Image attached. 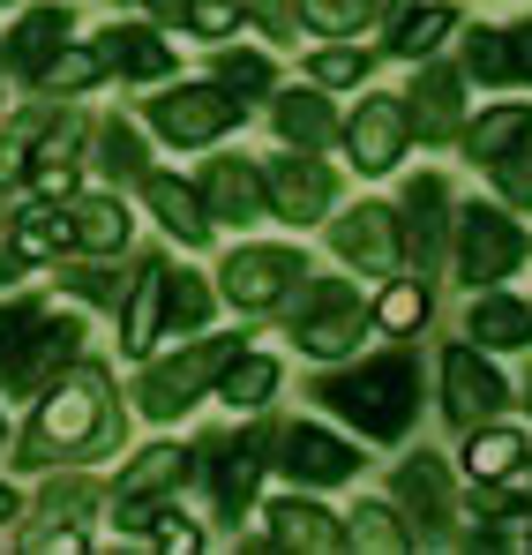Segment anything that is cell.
Listing matches in <instances>:
<instances>
[{"label":"cell","mask_w":532,"mask_h":555,"mask_svg":"<svg viewBox=\"0 0 532 555\" xmlns=\"http://www.w3.org/2000/svg\"><path fill=\"white\" fill-rule=\"evenodd\" d=\"M353 541H360V548H405V526H398V511L360 503V511H353Z\"/></svg>","instance_id":"cell-36"},{"label":"cell","mask_w":532,"mask_h":555,"mask_svg":"<svg viewBox=\"0 0 532 555\" xmlns=\"http://www.w3.org/2000/svg\"><path fill=\"white\" fill-rule=\"evenodd\" d=\"M420 105H405V113H413V128H420V135H450V128H457V76H443V68H436V76H420Z\"/></svg>","instance_id":"cell-28"},{"label":"cell","mask_w":532,"mask_h":555,"mask_svg":"<svg viewBox=\"0 0 532 555\" xmlns=\"http://www.w3.org/2000/svg\"><path fill=\"white\" fill-rule=\"evenodd\" d=\"M61 38H68V8H30V15L15 23V38H8V61H15L23 76H46V61L61 53Z\"/></svg>","instance_id":"cell-19"},{"label":"cell","mask_w":532,"mask_h":555,"mask_svg":"<svg viewBox=\"0 0 532 555\" xmlns=\"http://www.w3.org/2000/svg\"><path fill=\"white\" fill-rule=\"evenodd\" d=\"M68 225H76V248H98V256L128 248V210H120L113 195H83V203L68 210Z\"/></svg>","instance_id":"cell-24"},{"label":"cell","mask_w":532,"mask_h":555,"mask_svg":"<svg viewBox=\"0 0 532 555\" xmlns=\"http://www.w3.org/2000/svg\"><path fill=\"white\" fill-rule=\"evenodd\" d=\"M203 210H210V218L248 225V218H263V210H270V195H263V181H256L248 166L218 158V166H210V181H203Z\"/></svg>","instance_id":"cell-16"},{"label":"cell","mask_w":532,"mask_h":555,"mask_svg":"<svg viewBox=\"0 0 532 555\" xmlns=\"http://www.w3.org/2000/svg\"><path fill=\"white\" fill-rule=\"evenodd\" d=\"M472 76H488V83H510V76H518L510 30H480V38H472Z\"/></svg>","instance_id":"cell-35"},{"label":"cell","mask_w":532,"mask_h":555,"mask_svg":"<svg viewBox=\"0 0 532 555\" xmlns=\"http://www.w3.org/2000/svg\"><path fill=\"white\" fill-rule=\"evenodd\" d=\"M510 53H518V76H532V23L510 30Z\"/></svg>","instance_id":"cell-48"},{"label":"cell","mask_w":532,"mask_h":555,"mask_svg":"<svg viewBox=\"0 0 532 555\" xmlns=\"http://www.w3.org/2000/svg\"><path fill=\"white\" fill-rule=\"evenodd\" d=\"M98 53H105V68H128V76H166L173 68V46L158 30H143V23H120Z\"/></svg>","instance_id":"cell-21"},{"label":"cell","mask_w":532,"mask_h":555,"mask_svg":"<svg viewBox=\"0 0 532 555\" xmlns=\"http://www.w3.org/2000/svg\"><path fill=\"white\" fill-rule=\"evenodd\" d=\"M203 315H210L203 278H173L166 271V331H203Z\"/></svg>","instance_id":"cell-33"},{"label":"cell","mask_w":532,"mask_h":555,"mask_svg":"<svg viewBox=\"0 0 532 555\" xmlns=\"http://www.w3.org/2000/svg\"><path fill=\"white\" fill-rule=\"evenodd\" d=\"M285 473H293V480H308V488H330V480H346V473H353V443H338V436H330V428H285Z\"/></svg>","instance_id":"cell-13"},{"label":"cell","mask_w":532,"mask_h":555,"mask_svg":"<svg viewBox=\"0 0 532 555\" xmlns=\"http://www.w3.org/2000/svg\"><path fill=\"white\" fill-rule=\"evenodd\" d=\"M98 421H105V375H53L46 383V405H38V436H30V465H46L53 451H76L98 436Z\"/></svg>","instance_id":"cell-4"},{"label":"cell","mask_w":532,"mask_h":555,"mask_svg":"<svg viewBox=\"0 0 532 555\" xmlns=\"http://www.w3.org/2000/svg\"><path fill=\"white\" fill-rule=\"evenodd\" d=\"M323 398L360 421V436H405L413 428V405H420V375L405 353H382V361H367L360 375H338V383H323Z\"/></svg>","instance_id":"cell-2"},{"label":"cell","mask_w":532,"mask_h":555,"mask_svg":"<svg viewBox=\"0 0 532 555\" xmlns=\"http://www.w3.org/2000/svg\"><path fill=\"white\" fill-rule=\"evenodd\" d=\"M218 83L225 91H270V61L263 53H218Z\"/></svg>","instance_id":"cell-41"},{"label":"cell","mask_w":532,"mask_h":555,"mask_svg":"<svg viewBox=\"0 0 532 555\" xmlns=\"http://www.w3.org/2000/svg\"><path fill=\"white\" fill-rule=\"evenodd\" d=\"M151 210L166 218V233H180V248H195V241L210 233V210H203V195H195V188H180L173 173H151Z\"/></svg>","instance_id":"cell-22"},{"label":"cell","mask_w":532,"mask_h":555,"mask_svg":"<svg viewBox=\"0 0 532 555\" xmlns=\"http://www.w3.org/2000/svg\"><path fill=\"white\" fill-rule=\"evenodd\" d=\"M68 241H76V225H68L61 210H23L15 233H8V248H15L23 263H30V256H53V248H68Z\"/></svg>","instance_id":"cell-29"},{"label":"cell","mask_w":532,"mask_h":555,"mask_svg":"<svg viewBox=\"0 0 532 555\" xmlns=\"http://www.w3.org/2000/svg\"><path fill=\"white\" fill-rule=\"evenodd\" d=\"M256 473H263V436H248V443H218V451H210V488H218V511H225V518L248 511Z\"/></svg>","instance_id":"cell-15"},{"label":"cell","mask_w":532,"mask_h":555,"mask_svg":"<svg viewBox=\"0 0 532 555\" xmlns=\"http://www.w3.org/2000/svg\"><path fill=\"white\" fill-rule=\"evenodd\" d=\"M420 315H428V293H420V285H390V293H382V308H375V323H382V331H413Z\"/></svg>","instance_id":"cell-40"},{"label":"cell","mask_w":532,"mask_h":555,"mask_svg":"<svg viewBox=\"0 0 532 555\" xmlns=\"http://www.w3.org/2000/svg\"><path fill=\"white\" fill-rule=\"evenodd\" d=\"M300 278L308 271H300L293 248H241V256L225 263V300H233V308H277Z\"/></svg>","instance_id":"cell-9"},{"label":"cell","mask_w":532,"mask_h":555,"mask_svg":"<svg viewBox=\"0 0 532 555\" xmlns=\"http://www.w3.org/2000/svg\"><path fill=\"white\" fill-rule=\"evenodd\" d=\"M525 465V436H510V428H472V451H465V473L472 480H510Z\"/></svg>","instance_id":"cell-26"},{"label":"cell","mask_w":532,"mask_h":555,"mask_svg":"<svg viewBox=\"0 0 532 555\" xmlns=\"http://www.w3.org/2000/svg\"><path fill=\"white\" fill-rule=\"evenodd\" d=\"M270 541H277V548H346V526H338L330 511L285 495V503H270Z\"/></svg>","instance_id":"cell-17"},{"label":"cell","mask_w":532,"mask_h":555,"mask_svg":"<svg viewBox=\"0 0 532 555\" xmlns=\"http://www.w3.org/2000/svg\"><path fill=\"white\" fill-rule=\"evenodd\" d=\"M465 143H472V158H488V166H495V158H510L518 143H532V105H503V113H480V128H472Z\"/></svg>","instance_id":"cell-25"},{"label":"cell","mask_w":532,"mask_h":555,"mask_svg":"<svg viewBox=\"0 0 532 555\" xmlns=\"http://www.w3.org/2000/svg\"><path fill=\"white\" fill-rule=\"evenodd\" d=\"M151 526H158V518H151ZM158 548H195V526H180V518H166V526H158Z\"/></svg>","instance_id":"cell-46"},{"label":"cell","mask_w":532,"mask_h":555,"mask_svg":"<svg viewBox=\"0 0 532 555\" xmlns=\"http://www.w3.org/2000/svg\"><path fill=\"white\" fill-rule=\"evenodd\" d=\"M443 390H450V413H457L465 428H480V421L503 405V375L488 369L472 346H457V353L443 361Z\"/></svg>","instance_id":"cell-12"},{"label":"cell","mask_w":532,"mask_h":555,"mask_svg":"<svg viewBox=\"0 0 532 555\" xmlns=\"http://www.w3.org/2000/svg\"><path fill=\"white\" fill-rule=\"evenodd\" d=\"M151 120H158V135H173V143H218V135L241 120V98H225V83H195V91L158 98Z\"/></svg>","instance_id":"cell-6"},{"label":"cell","mask_w":532,"mask_h":555,"mask_svg":"<svg viewBox=\"0 0 532 555\" xmlns=\"http://www.w3.org/2000/svg\"><path fill=\"white\" fill-rule=\"evenodd\" d=\"M15 173H23V135L0 143V181H15Z\"/></svg>","instance_id":"cell-47"},{"label":"cell","mask_w":532,"mask_h":555,"mask_svg":"<svg viewBox=\"0 0 532 555\" xmlns=\"http://www.w3.org/2000/svg\"><path fill=\"white\" fill-rule=\"evenodd\" d=\"M263 195H270V218L308 225V218L330 210V173H323L315 158H277V166L263 173Z\"/></svg>","instance_id":"cell-11"},{"label":"cell","mask_w":532,"mask_h":555,"mask_svg":"<svg viewBox=\"0 0 532 555\" xmlns=\"http://www.w3.org/2000/svg\"><path fill=\"white\" fill-rule=\"evenodd\" d=\"M495 181H503L510 203H532V143H518L510 158H495Z\"/></svg>","instance_id":"cell-42"},{"label":"cell","mask_w":532,"mask_h":555,"mask_svg":"<svg viewBox=\"0 0 532 555\" xmlns=\"http://www.w3.org/2000/svg\"><path fill=\"white\" fill-rule=\"evenodd\" d=\"M98 76H105V53H53V61H46V83H53V91H83Z\"/></svg>","instance_id":"cell-39"},{"label":"cell","mask_w":532,"mask_h":555,"mask_svg":"<svg viewBox=\"0 0 532 555\" xmlns=\"http://www.w3.org/2000/svg\"><path fill=\"white\" fill-rule=\"evenodd\" d=\"M180 480H187V459H180V451H166V443L143 451V459L120 473V518H128V526H151V518H158L151 503H158L166 488H180Z\"/></svg>","instance_id":"cell-14"},{"label":"cell","mask_w":532,"mask_h":555,"mask_svg":"<svg viewBox=\"0 0 532 555\" xmlns=\"http://www.w3.org/2000/svg\"><path fill=\"white\" fill-rule=\"evenodd\" d=\"M218 383H225V405H241V413H256V405H263L270 390H277V369H270L263 353H248V361H233V369L218 375Z\"/></svg>","instance_id":"cell-32"},{"label":"cell","mask_w":532,"mask_h":555,"mask_svg":"<svg viewBox=\"0 0 532 555\" xmlns=\"http://www.w3.org/2000/svg\"><path fill=\"white\" fill-rule=\"evenodd\" d=\"M405 135H413L405 98H360L353 128H346V151H353L360 173H390V166L405 158Z\"/></svg>","instance_id":"cell-7"},{"label":"cell","mask_w":532,"mask_h":555,"mask_svg":"<svg viewBox=\"0 0 532 555\" xmlns=\"http://www.w3.org/2000/svg\"><path fill=\"white\" fill-rule=\"evenodd\" d=\"M518 263H525V233L510 218H495V210H472L465 233H457V271L472 285H488V278H510Z\"/></svg>","instance_id":"cell-10"},{"label":"cell","mask_w":532,"mask_h":555,"mask_svg":"<svg viewBox=\"0 0 532 555\" xmlns=\"http://www.w3.org/2000/svg\"><path fill=\"white\" fill-rule=\"evenodd\" d=\"M30 181H38V195H68V188H76V166H68V135L38 143V166H30Z\"/></svg>","instance_id":"cell-37"},{"label":"cell","mask_w":532,"mask_h":555,"mask_svg":"<svg viewBox=\"0 0 532 555\" xmlns=\"http://www.w3.org/2000/svg\"><path fill=\"white\" fill-rule=\"evenodd\" d=\"M241 361V346L233 338H203V346H187L180 361H166V369H151V383H143V413H158V421H173L180 405H195L218 375Z\"/></svg>","instance_id":"cell-5"},{"label":"cell","mask_w":532,"mask_h":555,"mask_svg":"<svg viewBox=\"0 0 532 555\" xmlns=\"http://www.w3.org/2000/svg\"><path fill=\"white\" fill-rule=\"evenodd\" d=\"M83 503H90V488H53L46 495V518H83Z\"/></svg>","instance_id":"cell-45"},{"label":"cell","mask_w":532,"mask_h":555,"mask_svg":"<svg viewBox=\"0 0 532 555\" xmlns=\"http://www.w3.org/2000/svg\"><path fill=\"white\" fill-rule=\"evenodd\" d=\"M0 518H15V495H8V488H0Z\"/></svg>","instance_id":"cell-49"},{"label":"cell","mask_w":532,"mask_h":555,"mask_svg":"<svg viewBox=\"0 0 532 555\" xmlns=\"http://www.w3.org/2000/svg\"><path fill=\"white\" fill-rule=\"evenodd\" d=\"M398 495H405V511H420L428 526H443L450 518V488H443V465L436 459H413L398 473Z\"/></svg>","instance_id":"cell-27"},{"label":"cell","mask_w":532,"mask_h":555,"mask_svg":"<svg viewBox=\"0 0 532 555\" xmlns=\"http://www.w3.org/2000/svg\"><path fill=\"white\" fill-rule=\"evenodd\" d=\"M158 331H166V263H151V271L135 278L128 315H120V346H128V353H151Z\"/></svg>","instance_id":"cell-18"},{"label":"cell","mask_w":532,"mask_h":555,"mask_svg":"<svg viewBox=\"0 0 532 555\" xmlns=\"http://www.w3.org/2000/svg\"><path fill=\"white\" fill-rule=\"evenodd\" d=\"M76 346H83V323L76 315H53L38 300L0 308V383L8 390H46L53 375L76 361Z\"/></svg>","instance_id":"cell-1"},{"label":"cell","mask_w":532,"mask_h":555,"mask_svg":"<svg viewBox=\"0 0 532 555\" xmlns=\"http://www.w3.org/2000/svg\"><path fill=\"white\" fill-rule=\"evenodd\" d=\"M300 15H308L315 30H330V38H346V30H360V23L375 15V0H300Z\"/></svg>","instance_id":"cell-34"},{"label":"cell","mask_w":532,"mask_h":555,"mask_svg":"<svg viewBox=\"0 0 532 555\" xmlns=\"http://www.w3.org/2000/svg\"><path fill=\"white\" fill-rule=\"evenodd\" d=\"M480 346H495V353H510V346H525L532 338V308L518 300H503V293H488V300H472V323H465Z\"/></svg>","instance_id":"cell-23"},{"label":"cell","mask_w":532,"mask_h":555,"mask_svg":"<svg viewBox=\"0 0 532 555\" xmlns=\"http://www.w3.org/2000/svg\"><path fill=\"white\" fill-rule=\"evenodd\" d=\"M405 241H413L420 271L443 256V181H428V173L405 188Z\"/></svg>","instance_id":"cell-20"},{"label":"cell","mask_w":532,"mask_h":555,"mask_svg":"<svg viewBox=\"0 0 532 555\" xmlns=\"http://www.w3.org/2000/svg\"><path fill=\"white\" fill-rule=\"evenodd\" d=\"M375 323V308L360 300L346 278H315L308 293H300V315H293V338H300V353H315V361H338V353H353L360 331Z\"/></svg>","instance_id":"cell-3"},{"label":"cell","mask_w":532,"mask_h":555,"mask_svg":"<svg viewBox=\"0 0 532 555\" xmlns=\"http://www.w3.org/2000/svg\"><path fill=\"white\" fill-rule=\"evenodd\" d=\"M98 151H105V173H143V135H135L128 120L98 128Z\"/></svg>","instance_id":"cell-38"},{"label":"cell","mask_w":532,"mask_h":555,"mask_svg":"<svg viewBox=\"0 0 532 555\" xmlns=\"http://www.w3.org/2000/svg\"><path fill=\"white\" fill-rule=\"evenodd\" d=\"M315 83H360V53H315Z\"/></svg>","instance_id":"cell-43"},{"label":"cell","mask_w":532,"mask_h":555,"mask_svg":"<svg viewBox=\"0 0 532 555\" xmlns=\"http://www.w3.org/2000/svg\"><path fill=\"white\" fill-rule=\"evenodd\" d=\"M158 8H166V15H187V0H158Z\"/></svg>","instance_id":"cell-50"},{"label":"cell","mask_w":532,"mask_h":555,"mask_svg":"<svg viewBox=\"0 0 532 555\" xmlns=\"http://www.w3.org/2000/svg\"><path fill=\"white\" fill-rule=\"evenodd\" d=\"M450 30H457V8H413V15L398 23V53H405V61H428Z\"/></svg>","instance_id":"cell-31"},{"label":"cell","mask_w":532,"mask_h":555,"mask_svg":"<svg viewBox=\"0 0 532 555\" xmlns=\"http://www.w3.org/2000/svg\"><path fill=\"white\" fill-rule=\"evenodd\" d=\"M187 23L218 38V30H233V0H187Z\"/></svg>","instance_id":"cell-44"},{"label":"cell","mask_w":532,"mask_h":555,"mask_svg":"<svg viewBox=\"0 0 532 555\" xmlns=\"http://www.w3.org/2000/svg\"><path fill=\"white\" fill-rule=\"evenodd\" d=\"M277 128H285V143H300V151H315V143H330V105L308 91H293L277 105Z\"/></svg>","instance_id":"cell-30"},{"label":"cell","mask_w":532,"mask_h":555,"mask_svg":"<svg viewBox=\"0 0 532 555\" xmlns=\"http://www.w3.org/2000/svg\"><path fill=\"white\" fill-rule=\"evenodd\" d=\"M338 256L367 278H390L405 263V233H398V210H382V203H360L338 218Z\"/></svg>","instance_id":"cell-8"}]
</instances>
